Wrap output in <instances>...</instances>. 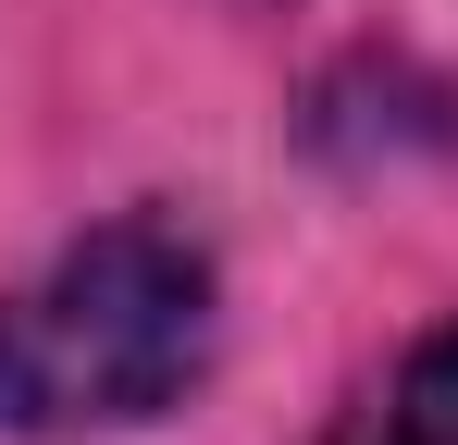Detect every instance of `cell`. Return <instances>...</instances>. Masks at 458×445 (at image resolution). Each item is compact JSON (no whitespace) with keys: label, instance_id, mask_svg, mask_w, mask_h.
<instances>
[{"label":"cell","instance_id":"obj_1","mask_svg":"<svg viewBox=\"0 0 458 445\" xmlns=\"http://www.w3.org/2000/svg\"><path fill=\"white\" fill-rule=\"evenodd\" d=\"M224 347V273L186 222L124 211L0 285V433L87 445L174 421Z\"/></svg>","mask_w":458,"mask_h":445},{"label":"cell","instance_id":"obj_2","mask_svg":"<svg viewBox=\"0 0 458 445\" xmlns=\"http://www.w3.org/2000/svg\"><path fill=\"white\" fill-rule=\"evenodd\" d=\"M335 445H458V322L409 334V359L372 383V408H360Z\"/></svg>","mask_w":458,"mask_h":445}]
</instances>
